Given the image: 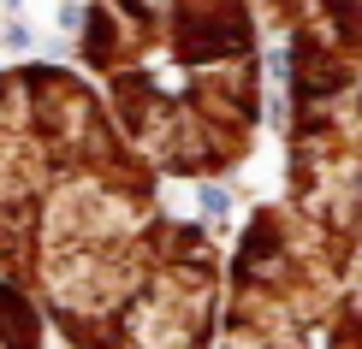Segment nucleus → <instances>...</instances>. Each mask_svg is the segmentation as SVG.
<instances>
[{"label": "nucleus", "instance_id": "1", "mask_svg": "<svg viewBox=\"0 0 362 349\" xmlns=\"http://www.w3.org/2000/svg\"><path fill=\"white\" fill-rule=\"evenodd\" d=\"M0 278L59 349H214L226 249L66 66L0 71Z\"/></svg>", "mask_w": 362, "mask_h": 349}, {"label": "nucleus", "instance_id": "2", "mask_svg": "<svg viewBox=\"0 0 362 349\" xmlns=\"http://www.w3.org/2000/svg\"><path fill=\"white\" fill-rule=\"evenodd\" d=\"M78 66L125 142L178 184L232 178L262 136L255 0H89Z\"/></svg>", "mask_w": 362, "mask_h": 349}, {"label": "nucleus", "instance_id": "3", "mask_svg": "<svg viewBox=\"0 0 362 349\" xmlns=\"http://www.w3.org/2000/svg\"><path fill=\"white\" fill-rule=\"evenodd\" d=\"M285 48V202L362 237V0H255Z\"/></svg>", "mask_w": 362, "mask_h": 349}, {"label": "nucleus", "instance_id": "4", "mask_svg": "<svg viewBox=\"0 0 362 349\" xmlns=\"http://www.w3.org/2000/svg\"><path fill=\"white\" fill-rule=\"evenodd\" d=\"M214 349H362V237L262 202L226 249Z\"/></svg>", "mask_w": 362, "mask_h": 349}, {"label": "nucleus", "instance_id": "5", "mask_svg": "<svg viewBox=\"0 0 362 349\" xmlns=\"http://www.w3.org/2000/svg\"><path fill=\"white\" fill-rule=\"evenodd\" d=\"M48 320L12 278H0V349H48Z\"/></svg>", "mask_w": 362, "mask_h": 349}]
</instances>
